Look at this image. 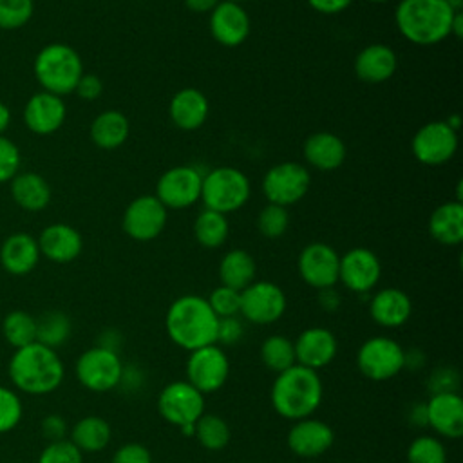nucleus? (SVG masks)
<instances>
[{
    "instance_id": "1",
    "label": "nucleus",
    "mask_w": 463,
    "mask_h": 463,
    "mask_svg": "<svg viewBox=\"0 0 463 463\" xmlns=\"http://www.w3.org/2000/svg\"><path fill=\"white\" fill-rule=\"evenodd\" d=\"M7 374L18 391L42 396L61 385L65 367L56 349L33 342L14 349L7 364Z\"/></svg>"
},
{
    "instance_id": "2",
    "label": "nucleus",
    "mask_w": 463,
    "mask_h": 463,
    "mask_svg": "<svg viewBox=\"0 0 463 463\" xmlns=\"http://www.w3.org/2000/svg\"><path fill=\"white\" fill-rule=\"evenodd\" d=\"M219 318L206 298L199 295H183L175 298L165 315L168 338L184 351H194L217 340Z\"/></svg>"
},
{
    "instance_id": "3",
    "label": "nucleus",
    "mask_w": 463,
    "mask_h": 463,
    "mask_svg": "<svg viewBox=\"0 0 463 463\" xmlns=\"http://www.w3.org/2000/svg\"><path fill=\"white\" fill-rule=\"evenodd\" d=\"M322 398L324 383L318 371L298 364L279 373L269 391V402L275 412L291 421L313 416Z\"/></svg>"
},
{
    "instance_id": "4",
    "label": "nucleus",
    "mask_w": 463,
    "mask_h": 463,
    "mask_svg": "<svg viewBox=\"0 0 463 463\" xmlns=\"http://www.w3.org/2000/svg\"><path fill=\"white\" fill-rule=\"evenodd\" d=\"M458 11L447 0H400L394 22L400 34L414 45H436L450 36Z\"/></svg>"
},
{
    "instance_id": "5",
    "label": "nucleus",
    "mask_w": 463,
    "mask_h": 463,
    "mask_svg": "<svg viewBox=\"0 0 463 463\" xmlns=\"http://www.w3.org/2000/svg\"><path fill=\"white\" fill-rule=\"evenodd\" d=\"M83 74L80 54L67 43H49L34 58V76L45 92L65 96L74 92Z\"/></svg>"
},
{
    "instance_id": "6",
    "label": "nucleus",
    "mask_w": 463,
    "mask_h": 463,
    "mask_svg": "<svg viewBox=\"0 0 463 463\" xmlns=\"http://www.w3.org/2000/svg\"><path fill=\"white\" fill-rule=\"evenodd\" d=\"M250 179L233 166H217L203 175L201 199L208 210L222 215L237 212L250 199Z\"/></svg>"
},
{
    "instance_id": "7",
    "label": "nucleus",
    "mask_w": 463,
    "mask_h": 463,
    "mask_svg": "<svg viewBox=\"0 0 463 463\" xmlns=\"http://www.w3.org/2000/svg\"><path fill=\"white\" fill-rule=\"evenodd\" d=\"M403 345L383 335L367 338L356 351L358 371L373 382H387L403 371Z\"/></svg>"
},
{
    "instance_id": "8",
    "label": "nucleus",
    "mask_w": 463,
    "mask_h": 463,
    "mask_svg": "<svg viewBox=\"0 0 463 463\" xmlns=\"http://www.w3.org/2000/svg\"><path fill=\"white\" fill-rule=\"evenodd\" d=\"M74 373L78 382L92 392H109L121 382L123 362L118 351L94 345L85 349L76 364Z\"/></svg>"
},
{
    "instance_id": "9",
    "label": "nucleus",
    "mask_w": 463,
    "mask_h": 463,
    "mask_svg": "<svg viewBox=\"0 0 463 463\" xmlns=\"http://www.w3.org/2000/svg\"><path fill=\"white\" fill-rule=\"evenodd\" d=\"M184 373L190 385H194L204 396L212 394L219 391L230 376L228 354L217 344L194 349L188 353Z\"/></svg>"
},
{
    "instance_id": "10",
    "label": "nucleus",
    "mask_w": 463,
    "mask_h": 463,
    "mask_svg": "<svg viewBox=\"0 0 463 463\" xmlns=\"http://www.w3.org/2000/svg\"><path fill=\"white\" fill-rule=\"evenodd\" d=\"M309 170L297 161H284L271 166L262 179V192L271 204L291 206L298 203L309 190Z\"/></svg>"
},
{
    "instance_id": "11",
    "label": "nucleus",
    "mask_w": 463,
    "mask_h": 463,
    "mask_svg": "<svg viewBox=\"0 0 463 463\" xmlns=\"http://www.w3.org/2000/svg\"><path fill=\"white\" fill-rule=\"evenodd\" d=\"M286 306V293L280 286L269 280H253L241 291L239 315L251 324L269 326L280 320Z\"/></svg>"
},
{
    "instance_id": "12",
    "label": "nucleus",
    "mask_w": 463,
    "mask_h": 463,
    "mask_svg": "<svg viewBox=\"0 0 463 463\" xmlns=\"http://www.w3.org/2000/svg\"><path fill=\"white\" fill-rule=\"evenodd\" d=\"M157 411L166 423L177 429L195 423L204 414V394L186 380L170 382L157 396Z\"/></svg>"
},
{
    "instance_id": "13",
    "label": "nucleus",
    "mask_w": 463,
    "mask_h": 463,
    "mask_svg": "<svg viewBox=\"0 0 463 463\" xmlns=\"http://www.w3.org/2000/svg\"><path fill=\"white\" fill-rule=\"evenodd\" d=\"M201 184L203 174L195 166H172L157 179L156 197L166 210H183L201 199Z\"/></svg>"
},
{
    "instance_id": "14",
    "label": "nucleus",
    "mask_w": 463,
    "mask_h": 463,
    "mask_svg": "<svg viewBox=\"0 0 463 463\" xmlns=\"http://www.w3.org/2000/svg\"><path fill=\"white\" fill-rule=\"evenodd\" d=\"M411 150L421 165L439 166L454 157L458 150V132L445 121H429L412 136Z\"/></svg>"
},
{
    "instance_id": "15",
    "label": "nucleus",
    "mask_w": 463,
    "mask_h": 463,
    "mask_svg": "<svg viewBox=\"0 0 463 463\" xmlns=\"http://www.w3.org/2000/svg\"><path fill=\"white\" fill-rule=\"evenodd\" d=\"M166 219L168 212L156 195H139L125 208L121 226L130 239L146 242L159 237Z\"/></svg>"
},
{
    "instance_id": "16",
    "label": "nucleus",
    "mask_w": 463,
    "mask_h": 463,
    "mask_svg": "<svg viewBox=\"0 0 463 463\" xmlns=\"http://www.w3.org/2000/svg\"><path fill=\"white\" fill-rule=\"evenodd\" d=\"M338 266L340 255L326 242L307 244L297 259L300 279L315 289L333 288L338 282Z\"/></svg>"
},
{
    "instance_id": "17",
    "label": "nucleus",
    "mask_w": 463,
    "mask_h": 463,
    "mask_svg": "<svg viewBox=\"0 0 463 463\" xmlns=\"http://www.w3.org/2000/svg\"><path fill=\"white\" fill-rule=\"evenodd\" d=\"M382 277V264L369 248H353L340 257L338 280L353 293H369Z\"/></svg>"
},
{
    "instance_id": "18",
    "label": "nucleus",
    "mask_w": 463,
    "mask_h": 463,
    "mask_svg": "<svg viewBox=\"0 0 463 463\" xmlns=\"http://www.w3.org/2000/svg\"><path fill=\"white\" fill-rule=\"evenodd\" d=\"M295 347V362L313 371H320L327 367L336 353H338V340L335 333L322 326H313L298 333L293 340Z\"/></svg>"
},
{
    "instance_id": "19",
    "label": "nucleus",
    "mask_w": 463,
    "mask_h": 463,
    "mask_svg": "<svg viewBox=\"0 0 463 463\" xmlns=\"http://www.w3.org/2000/svg\"><path fill=\"white\" fill-rule=\"evenodd\" d=\"M212 38L224 47H239L250 34V14L246 9L230 0H221L210 13L208 20Z\"/></svg>"
},
{
    "instance_id": "20",
    "label": "nucleus",
    "mask_w": 463,
    "mask_h": 463,
    "mask_svg": "<svg viewBox=\"0 0 463 463\" xmlns=\"http://www.w3.org/2000/svg\"><path fill=\"white\" fill-rule=\"evenodd\" d=\"M289 450L298 458H318L335 443V430L329 423L313 416L293 421L286 436Z\"/></svg>"
},
{
    "instance_id": "21",
    "label": "nucleus",
    "mask_w": 463,
    "mask_h": 463,
    "mask_svg": "<svg viewBox=\"0 0 463 463\" xmlns=\"http://www.w3.org/2000/svg\"><path fill=\"white\" fill-rule=\"evenodd\" d=\"M427 427L438 436L459 439L463 436V398L459 392H436L425 402Z\"/></svg>"
},
{
    "instance_id": "22",
    "label": "nucleus",
    "mask_w": 463,
    "mask_h": 463,
    "mask_svg": "<svg viewBox=\"0 0 463 463\" xmlns=\"http://www.w3.org/2000/svg\"><path fill=\"white\" fill-rule=\"evenodd\" d=\"M67 116L65 103L60 96L51 92L33 94L24 107V121L27 128L38 136H47L56 132Z\"/></svg>"
},
{
    "instance_id": "23",
    "label": "nucleus",
    "mask_w": 463,
    "mask_h": 463,
    "mask_svg": "<svg viewBox=\"0 0 463 463\" xmlns=\"http://www.w3.org/2000/svg\"><path fill=\"white\" fill-rule=\"evenodd\" d=\"M36 241H38L40 255L58 264H67L74 260L83 248V239L80 232L65 222L49 224L47 228L42 230Z\"/></svg>"
},
{
    "instance_id": "24",
    "label": "nucleus",
    "mask_w": 463,
    "mask_h": 463,
    "mask_svg": "<svg viewBox=\"0 0 463 463\" xmlns=\"http://www.w3.org/2000/svg\"><path fill=\"white\" fill-rule=\"evenodd\" d=\"M412 313V302L409 295L398 288H383L376 291L369 300V315L374 324L394 329L403 326Z\"/></svg>"
},
{
    "instance_id": "25",
    "label": "nucleus",
    "mask_w": 463,
    "mask_h": 463,
    "mask_svg": "<svg viewBox=\"0 0 463 463\" xmlns=\"http://www.w3.org/2000/svg\"><path fill=\"white\" fill-rule=\"evenodd\" d=\"M353 67L358 80L365 83H383L394 76L398 56L385 43H371L356 54Z\"/></svg>"
},
{
    "instance_id": "26",
    "label": "nucleus",
    "mask_w": 463,
    "mask_h": 463,
    "mask_svg": "<svg viewBox=\"0 0 463 463\" xmlns=\"http://www.w3.org/2000/svg\"><path fill=\"white\" fill-rule=\"evenodd\" d=\"M210 112L208 98L195 87L177 90L168 105V114L174 125L181 130H197L204 125Z\"/></svg>"
},
{
    "instance_id": "27",
    "label": "nucleus",
    "mask_w": 463,
    "mask_h": 463,
    "mask_svg": "<svg viewBox=\"0 0 463 463\" xmlns=\"http://www.w3.org/2000/svg\"><path fill=\"white\" fill-rule=\"evenodd\" d=\"M40 260L38 241L25 233L18 232L9 235L0 248V264L11 275H27L31 273Z\"/></svg>"
},
{
    "instance_id": "28",
    "label": "nucleus",
    "mask_w": 463,
    "mask_h": 463,
    "mask_svg": "<svg viewBox=\"0 0 463 463\" xmlns=\"http://www.w3.org/2000/svg\"><path fill=\"white\" fill-rule=\"evenodd\" d=\"M345 156L344 141L333 132H315L304 143V159L322 172L336 170L345 161Z\"/></svg>"
},
{
    "instance_id": "29",
    "label": "nucleus",
    "mask_w": 463,
    "mask_h": 463,
    "mask_svg": "<svg viewBox=\"0 0 463 463\" xmlns=\"http://www.w3.org/2000/svg\"><path fill=\"white\" fill-rule=\"evenodd\" d=\"M430 237L445 246H458L463 242V203L447 201L439 204L429 217Z\"/></svg>"
},
{
    "instance_id": "30",
    "label": "nucleus",
    "mask_w": 463,
    "mask_h": 463,
    "mask_svg": "<svg viewBox=\"0 0 463 463\" xmlns=\"http://www.w3.org/2000/svg\"><path fill=\"white\" fill-rule=\"evenodd\" d=\"M14 203L27 212H40L51 203V186L36 172H22L11 179Z\"/></svg>"
},
{
    "instance_id": "31",
    "label": "nucleus",
    "mask_w": 463,
    "mask_h": 463,
    "mask_svg": "<svg viewBox=\"0 0 463 463\" xmlns=\"http://www.w3.org/2000/svg\"><path fill=\"white\" fill-rule=\"evenodd\" d=\"M130 134V123L119 110H105L98 114L90 123V139L103 150H114L121 146Z\"/></svg>"
},
{
    "instance_id": "32",
    "label": "nucleus",
    "mask_w": 463,
    "mask_h": 463,
    "mask_svg": "<svg viewBox=\"0 0 463 463\" xmlns=\"http://www.w3.org/2000/svg\"><path fill=\"white\" fill-rule=\"evenodd\" d=\"M217 271L222 286L242 291L255 280L257 264L255 259L246 250L235 248L222 255Z\"/></svg>"
},
{
    "instance_id": "33",
    "label": "nucleus",
    "mask_w": 463,
    "mask_h": 463,
    "mask_svg": "<svg viewBox=\"0 0 463 463\" xmlns=\"http://www.w3.org/2000/svg\"><path fill=\"white\" fill-rule=\"evenodd\" d=\"M112 438V429L109 421L101 416H83L80 418L71 430V441L85 454H94L103 450Z\"/></svg>"
},
{
    "instance_id": "34",
    "label": "nucleus",
    "mask_w": 463,
    "mask_h": 463,
    "mask_svg": "<svg viewBox=\"0 0 463 463\" xmlns=\"http://www.w3.org/2000/svg\"><path fill=\"white\" fill-rule=\"evenodd\" d=\"M228 233H230V224L226 215L208 208L197 213L194 221V237L201 246L208 250L219 248L226 242Z\"/></svg>"
},
{
    "instance_id": "35",
    "label": "nucleus",
    "mask_w": 463,
    "mask_h": 463,
    "mask_svg": "<svg viewBox=\"0 0 463 463\" xmlns=\"http://www.w3.org/2000/svg\"><path fill=\"white\" fill-rule=\"evenodd\" d=\"M194 438L197 439V443L212 452L222 450L226 449V445L232 439V429L228 425V421L222 416L217 414H203L197 421H195V432Z\"/></svg>"
},
{
    "instance_id": "36",
    "label": "nucleus",
    "mask_w": 463,
    "mask_h": 463,
    "mask_svg": "<svg viewBox=\"0 0 463 463\" xmlns=\"http://www.w3.org/2000/svg\"><path fill=\"white\" fill-rule=\"evenodd\" d=\"M72 322L63 311H47L36 318V342L47 347H60L71 336Z\"/></svg>"
},
{
    "instance_id": "37",
    "label": "nucleus",
    "mask_w": 463,
    "mask_h": 463,
    "mask_svg": "<svg viewBox=\"0 0 463 463\" xmlns=\"http://www.w3.org/2000/svg\"><path fill=\"white\" fill-rule=\"evenodd\" d=\"M260 360L275 374L295 365L293 340L284 335H269L260 344Z\"/></svg>"
},
{
    "instance_id": "38",
    "label": "nucleus",
    "mask_w": 463,
    "mask_h": 463,
    "mask_svg": "<svg viewBox=\"0 0 463 463\" xmlns=\"http://www.w3.org/2000/svg\"><path fill=\"white\" fill-rule=\"evenodd\" d=\"M2 333L9 345L14 349L36 342V318L22 309H14L5 315L2 322Z\"/></svg>"
},
{
    "instance_id": "39",
    "label": "nucleus",
    "mask_w": 463,
    "mask_h": 463,
    "mask_svg": "<svg viewBox=\"0 0 463 463\" xmlns=\"http://www.w3.org/2000/svg\"><path fill=\"white\" fill-rule=\"evenodd\" d=\"M407 463H447V449L438 436H416L405 452Z\"/></svg>"
},
{
    "instance_id": "40",
    "label": "nucleus",
    "mask_w": 463,
    "mask_h": 463,
    "mask_svg": "<svg viewBox=\"0 0 463 463\" xmlns=\"http://www.w3.org/2000/svg\"><path fill=\"white\" fill-rule=\"evenodd\" d=\"M289 226L288 208L268 203L257 215V230L266 239H279L286 233Z\"/></svg>"
},
{
    "instance_id": "41",
    "label": "nucleus",
    "mask_w": 463,
    "mask_h": 463,
    "mask_svg": "<svg viewBox=\"0 0 463 463\" xmlns=\"http://www.w3.org/2000/svg\"><path fill=\"white\" fill-rule=\"evenodd\" d=\"M33 13V0H0V29H20L31 20Z\"/></svg>"
},
{
    "instance_id": "42",
    "label": "nucleus",
    "mask_w": 463,
    "mask_h": 463,
    "mask_svg": "<svg viewBox=\"0 0 463 463\" xmlns=\"http://www.w3.org/2000/svg\"><path fill=\"white\" fill-rule=\"evenodd\" d=\"M208 304L212 311L217 315V318L226 317H239L241 311V291L228 288V286H217L208 295Z\"/></svg>"
},
{
    "instance_id": "43",
    "label": "nucleus",
    "mask_w": 463,
    "mask_h": 463,
    "mask_svg": "<svg viewBox=\"0 0 463 463\" xmlns=\"http://www.w3.org/2000/svg\"><path fill=\"white\" fill-rule=\"evenodd\" d=\"M24 414L20 396L9 389L0 385V434L13 430Z\"/></svg>"
},
{
    "instance_id": "44",
    "label": "nucleus",
    "mask_w": 463,
    "mask_h": 463,
    "mask_svg": "<svg viewBox=\"0 0 463 463\" xmlns=\"http://www.w3.org/2000/svg\"><path fill=\"white\" fill-rule=\"evenodd\" d=\"M38 463H83V452L67 438L49 441L40 452Z\"/></svg>"
},
{
    "instance_id": "45",
    "label": "nucleus",
    "mask_w": 463,
    "mask_h": 463,
    "mask_svg": "<svg viewBox=\"0 0 463 463\" xmlns=\"http://www.w3.org/2000/svg\"><path fill=\"white\" fill-rule=\"evenodd\" d=\"M427 389L430 394L436 392H458L459 389V373L452 365L436 367L427 378Z\"/></svg>"
},
{
    "instance_id": "46",
    "label": "nucleus",
    "mask_w": 463,
    "mask_h": 463,
    "mask_svg": "<svg viewBox=\"0 0 463 463\" xmlns=\"http://www.w3.org/2000/svg\"><path fill=\"white\" fill-rule=\"evenodd\" d=\"M18 166H20L18 146L11 139L0 136V184L11 181L18 174Z\"/></svg>"
},
{
    "instance_id": "47",
    "label": "nucleus",
    "mask_w": 463,
    "mask_h": 463,
    "mask_svg": "<svg viewBox=\"0 0 463 463\" xmlns=\"http://www.w3.org/2000/svg\"><path fill=\"white\" fill-rule=\"evenodd\" d=\"M110 463H152V454L143 443L128 441L116 449Z\"/></svg>"
},
{
    "instance_id": "48",
    "label": "nucleus",
    "mask_w": 463,
    "mask_h": 463,
    "mask_svg": "<svg viewBox=\"0 0 463 463\" xmlns=\"http://www.w3.org/2000/svg\"><path fill=\"white\" fill-rule=\"evenodd\" d=\"M244 336V326L239 317L219 318L217 324V345H235Z\"/></svg>"
},
{
    "instance_id": "49",
    "label": "nucleus",
    "mask_w": 463,
    "mask_h": 463,
    "mask_svg": "<svg viewBox=\"0 0 463 463\" xmlns=\"http://www.w3.org/2000/svg\"><path fill=\"white\" fill-rule=\"evenodd\" d=\"M74 92L81 98V99H87V101H92L96 98H99V94L103 92V81L99 76L96 74H81V78L78 80L76 83V89Z\"/></svg>"
},
{
    "instance_id": "50",
    "label": "nucleus",
    "mask_w": 463,
    "mask_h": 463,
    "mask_svg": "<svg viewBox=\"0 0 463 463\" xmlns=\"http://www.w3.org/2000/svg\"><path fill=\"white\" fill-rule=\"evenodd\" d=\"M42 434H43L49 441L65 439V434H67V421H65L60 414H47V416L42 420Z\"/></svg>"
},
{
    "instance_id": "51",
    "label": "nucleus",
    "mask_w": 463,
    "mask_h": 463,
    "mask_svg": "<svg viewBox=\"0 0 463 463\" xmlns=\"http://www.w3.org/2000/svg\"><path fill=\"white\" fill-rule=\"evenodd\" d=\"M307 4L317 13L338 14V13L345 11L353 4V0H307Z\"/></svg>"
},
{
    "instance_id": "52",
    "label": "nucleus",
    "mask_w": 463,
    "mask_h": 463,
    "mask_svg": "<svg viewBox=\"0 0 463 463\" xmlns=\"http://www.w3.org/2000/svg\"><path fill=\"white\" fill-rule=\"evenodd\" d=\"M318 304H320V307L324 309V311H329V313H333V311H336L338 307H340V293L335 289V286L333 288H324V289H318Z\"/></svg>"
},
{
    "instance_id": "53",
    "label": "nucleus",
    "mask_w": 463,
    "mask_h": 463,
    "mask_svg": "<svg viewBox=\"0 0 463 463\" xmlns=\"http://www.w3.org/2000/svg\"><path fill=\"white\" fill-rule=\"evenodd\" d=\"M427 362V356L421 349L418 347H411V349H405V356H403V369H411V371H416V369H421Z\"/></svg>"
},
{
    "instance_id": "54",
    "label": "nucleus",
    "mask_w": 463,
    "mask_h": 463,
    "mask_svg": "<svg viewBox=\"0 0 463 463\" xmlns=\"http://www.w3.org/2000/svg\"><path fill=\"white\" fill-rule=\"evenodd\" d=\"M143 383V373L137 367H125L123 365V374H121V382L118 387H128V389H137Z\"/></svg>"
},
{
    "instance_id": "55",
    "label": "nucleus",
    "mask_w": 463,
    "mask_h": 463,
    "mask_svg": "<svg viewBox=\"0 0 463 463\" xmlns=\"http://www.w3.org/2000/svg\"><path fill=\"white\" fill-rule=\"evenodd\" d=\"M96 345H101V347H107V349H112V351H118V347L121 345V333L116 331V329H107L99 335V342Z\"/></svg>"
},
{
    "instance_id": "56",
    "label": "nucleus",
    "mask_w": 463,
    "mask_h": 463,
    "mask_svg": "<svg viewBox=\"0 0 463 463\" xmlns=\"http://www.w3.org/2000/svg\"><path fill=\"white\" fill-rule=\"evenodd\" d=\"M409 421L414 427H427V411L425 403H414V407L409 411Z\"/></svg>"
},
{
    "instance_id": "57",
    "label": "nucleus",
    "mask_w": 463,
    "mask_h": 463,
    "mask_svg": "<svg viewBox=\"0 0 463 463\" xmlns=\"http://www.w3.org/2000/svg\"><path fill=\"white\" fill-rule=\"evenodd\" d=\"M221 0H184V5L194 13H212Z\"/></svg>"
},
{
    "instance_id": "58",
    "label": "nucleus",
    "mask_w": 463,
    "mask_h": 463,
    "mask_svg": "<svg viewBox=\"0 0 463 463\" xmlns=\"http://www.w3.org/2000/svg\"><path fill=\"white\" fill-rule=\"evenodd\" d=\"M461 34H463V13L458 11L452 18V24H450V36L461 38Z\"/></svg>"
},
{
    "instance_id": "59",
    "label": "nucleus",
    "mask_w": 463,
    "mask_h": 463,
    "mask_svg": "<svg viewBox=\"0 0 463 463\" xmlns=\"http://www.w3.org/2000/svg\"><path fill=\"white\" fill-rule=\"evenodd\" d=\"M9 123H11V112H9L7 105L0 101V136H2L4 130L9 127Z\"/></svg>"
},
{
    "instance_id": "60",
    "label": "nucleus",
    "mask_w": 463,
    "mask_h": 463,
    "mask_svg": "<svg viewBox=\"0 0 463 463\" xmlns=\"http://www.w3.org/2000/svg\"><path fill=\"white\" fill-rule=\"evenodd\" d=\"M445 123L452 128V130H456L458 132V128H459V123H461V118L458 116V114H452V116H449L447 119H445Z\"/></svg>"
},
{
    "instance_id": "61",
    "label": "nucleus",
    "mask_w": 463,
    "mask_h": 463,
    "mask_svg": "<svg viewBox=\"0 0 463 463\" xmlns=\"http://www.w3.org/2000/svg\"><path fill=\"white\" fill-rule=\"evenodd\" d=\"M369 2H374V4H382V2H387V0H369Z\"/></svg>"
},
{
    "instance_id": "62",
    "label": "nucleus",
    "mask_w": 463,
    "mask_h": 463,
    "mask_svg": "<svg viewBox=\"0 0 463 463\" xmlns=\"http://www.w3.org/2000/svg\"><path fill=\"white\" fill-rule=\"evenodd\" d=\"M230 2H237V4H241V2H246V0H230Z\"/></svg>"
}]
</instances>
